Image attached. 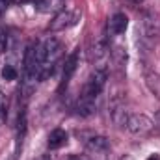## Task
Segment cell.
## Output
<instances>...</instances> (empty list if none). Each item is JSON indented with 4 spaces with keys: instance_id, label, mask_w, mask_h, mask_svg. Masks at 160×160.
Returning a JSON list of instances; mask_svg holds the SVG:
<instances>
[{
    "instance_id": "cell-1",
    "label": "cell",
    "mask_w": 160,
    "mask_h": 160,
    "mask_svg": "<svg viewBox=\"0 0 160 160\" xmlns=\"http://www.w3.org/2000/svg\"><path fill=\"white\" fill-rule=\"evenodd\" d=\"M106 78H108V73H106V69H95L91 75H89V78L86 80V84H84V88H82V93H80V101H88V102H95L97 101V97L101 95V91H102V88H104V84H106Z\"/></svg>"
},
{
    "instance_id": "cell-2",
    "label": "cell",
    "mask_w": 160,
    "mask_h": 160,
    "mask_svg": "<svg viewBox=\"0 0 160 160\" xmlns=\"http://www.w3.org/2000/svg\"><path fill=\"white\" fill-rule=\"evenodd\" d=\"M86 145V151L88 155H91L93 158H99V160H104L106 158V153L110 151V143L104 136H91L84 142Z\"/></svg>"
},
{
    "instance_id": "cell-3",
    "label": "cell",
    "mask_w": 160,
    "mask_h": 160,
    "mask_svg": "<svg viewBox=\"0 0 160 160\" xmlns=\"http://www.w3.org/2000/svg\"><path fill=\"white\" fill-rule=\"evenodd\" d=\"M125 127H127L128 132L143 136V134H149L155 125H153V121L149 119L147 116H143V114H132V116H128Z\"/></svg>"
},
{
    "instance_id": "cell-4",
    "label": "cell",
    "mask_w": 160,
    "mask_h": 160,
    "mask_svg": "<svg viewBox=\"0 0 160 160\" xmlns=\"http://www.w3.org/2000/svg\"><path fill=\"white\" fill-rule=\"evenodd\" d=\"M78 21V13L77 11H69V9H62L60 13H56V17L50 21V30L52 32H60L65 28L75 26Z\"/></svg>"
},
{
    "instance_id": "cell-5",
    "label": "cell",
    "mask_w": 160,
    "mask_h": 160,
    "mask_svg": "<svg viewBox=\"0 0 160 160\" xmlns=\"http://www.w3.org/2000/svg\"><path fill=\"white\" fill-rule=\"evenodd\" d=\"M108 41L106 38L102 36V38H97V39H93L89 43V48H88V58H89V62H99V60H102L106 54H108Z\"/></svg>"
},
{
    "instance_id": "cell-6",
    "label": "cell",
    "mask_w": 160,
    "mask_h": 160,
    "mask_svg": "<svg viewBox=\"0 0 160 160\" xmlns=\"http://www.w3.org/2000/svg\"><path fill=\"white\" fill-rule=\"evenodd\" d=\"M77 65H78V50H73V52L69 54V58L65 60V67H63V75H62V84H60V91H62L63 88H67L71 77H73L75 71H77Z\"/></svg>"
},
{
    "instance_id": "cell-7",
    "label": "cell",
    "mask_w": 160,
    "mask_h": 160,
    "mask_svg": "<svg viewBox=\"0 0 160 160\" xmlns=\"http://www.w3.org/2000/svg\"><path fill=\"white\" fill-rule=\"evenodd\" d=\"M43 48H45V62H48V63H56L58 58L62 56V43L54 38H48L43 41Z\"/></svg>"
},
{
    "instance_id": "cell-8",
    "label": "cell",
    "mask_w": 160,
    "mask_h": 160,
    "mask_svg": "<svg viewBox=\"0 0 160 160\" xmlns=\"http://www.w3.org/2000/svg\"><path fill=\"white\" fill-rule=\"evenodd\" d=\"M128 28V17L125 13H114L108 21V32L112 36H121Z\"/></svg>"
},
{
    "instance_id": "cell-9",
    "label": "cell",
    "mask_w": 160,
    "mask_h": 160,
    "mask_svg": "<svg viewBox=\"0 0 160 160\" xmlns=\"http://www.w3.org/2000/svg\"><path fill=\"white\" fill-rule=\"evenodd\" d=\"M142 24H143V32H145L147 38H157V36L160 34V21H158V17H157L155 13H151V11L143 13Z\"/></svg>"
},
{
    "instance_id": "cell-10",
    "label": "cell",
    "mask_w": 160,
    "mask_h": 160,
    "mask_svg": "<svg viewBox=\"0 0 160 160\" xmlns=\"http://www.w3.org/2000/svg\"><path fill=\"white\" fill-rule=\"evenodd\" d=\"M65 143H67V132H65L63 128H54V130H50L48 140H47L48 149H60V147H63Z\"/></svg>"
},
{
    "instance_id": "cell-11",
    "label": "cell",
    "mask_w": 160,
    "mask_h": 160,
    "mask_svg": "<svg viewBox=\"0 0 160 160\" xmlns=\"http://www.w3.org/2000/svg\"><path fill=\"white\" fill-rule=\"evenodd\" d=\"M34 4H36L38 11H41V13H50V11L60 13L63 8V0H36Z\"/></svg>"
},
{
    "instance_id": "cell-12",
    "label": "cell",
    "mask_w": 160,
    "mask_h": 160,
    "mask_svg": "<svg viewBox=\"0 0 160 160\" xmlns=\"http://www.w3.org/2000/svg\"><path fill=\"white\" fill-rule=\"evenodd\" d=\"M127 119H128V116H127V112H125L123 102L114 101V102H112V121H114L116 125H119V127H125V125H127Z\"/></svg>"
},
{
    "instance_id": "cell-13",
    "label": "cell",
    "mask_w": 160,
    "mask_h": 160,
    "mask_svg": "<svg viewBox=\"0 0 160 160\" xmlns=\"http://www.w3.org/2000/svg\"><path fill=\"white\" fill-rule=\"evenodd\" d=\"M147 86H149V89L160 99V75H149L147 77Z\"/></svg>"
},
{
    "instance_id": "cell-14",
    "label": "cell",
    "mask_w": 160,
    "mask_h": 160,
    "mask_svg": "<svg viewBox=\"0 0 160 160\" xmlns=\"http://www.w3.org/2000/svg\"><path fill=\"white\" fill-rule=\"evenodd\" d=\"M17 77H19V71H17L13 65H4V69H2V78L6 80V82L17 80Z\"/></svg>"
},
{
    "instance_id": "cell-15",
    "label": "cell",
    "mask_w": 160,
    "mask_h": 160,
    "mask_svg": "<svg viewBox=\"0 0 160 160\" xmlns=\"http://www.w3.org/2000/svg\"><path fill=\"white\" fill-rule=\"evenodd\" d=\"M6 45H8V36H6V32L0 28V54L6 50Z\"/></svg>"
},
{
    "instance_id": "cell-16",
    "label": "cell",
    "mask_w": 160,
    "mask_h": 160,
    "mask_svg": "<svg viewBox=\"0 0 160 160\" xmlns=\"http://www.w3.org/2000/svg\"><path fill=\"white\" fill-rule=\"evenodd\" d=\"M9 2H11V0H0V13H4V11L9 8Z\"/></svg>"
},
{
    "instance_id": "cell-17",
    "label": "cell",
    "mask_w": 160,
    "mask_h": 160,
    "mask_svg": "<svg viewBox=\"0 0 160 160\" xmlns=\"http://www.w3.org/2000/svg\"><path fill=\"white\" fill-rule=\"evenodd\" d=\"M6 106H8V101H6V95L0 91V110H6Z\"/></svg>"
},
{
    "instance_id": "cell-18",
    "label": "cell",
    "mask_w": 160,
    "mask_h": 160,
    "mask_svg": "<svg viewBox=\"0 0 160 160\" xmlns=\"http://www.w3.org/2000/svg\"><path fill=\"white\" fill-rule=\"evenodd\" d=\"M6 118H8V110H0V125L6 123Z\"/></svg>"
},
{
    "instance_id": "cell-19",
    "label": "cell",
    "mask_w": 160,
    "mask_h": 160,
    "mask_svg": "<svg viewBox=\"0 0 160 160\" xmlns=\"http://www.w3.org/2000/svg\"><path fill=\"white\" fill-rule=\"evenodd\" d=\"M11 2H15V4H34L36 0H11Z\"/></svg>"
},
{
    "instance_id": "cell-20",
    "label": "cell",
    "mask_w": 160,
    "mask_h": 160,
    "mask_svg": "<svg viewBox=\"0 0 160 160\" xmlns=\"http://www.w3.org/2000/svg\"><path fill=\"white\" fill-rule=\"evenodd\" d=\"M147 160H160V155H158V153H153V155H149V157H147Z\"/></svg>"
},
{
    "instance_id": "cell-21",
    "label": "cell",
    "mask_w": 160,
    "mask_h": 160,
    "mask_svg": "<svg viewBox=\"0 0 160 160\" xmlns=\"http://www.w3.org/2000/svg\"><path fill=\"white\" fill-rule=\"evenodd\" d=\"M155 123H157V127H160V110L157 112V116H155Z\"/></svg>"
},
{
    "instance_id": "cell-22",
    "label": "cell",
    "mask_w": 160,
    "mask_h": 160,
    "mask_svg": "<svg viewBox=\"0 0 160 160\" xmlns=\"http://www.w3.org/2000/svg\"><path fill=\"white\" fill-rule=\"evenodd\" d=\"M67 160H84V158H80V157H69Z\"/></svg>"
},
{
    "instance_id": "cell-23",
    "label": "cell",
    "mask_w": 160,
    "mask_h": 160,
    "mask_svg": "<svg viewBox=\"0 0 160 160\" xmlns=\"http://www.w3.org/2000/svg\"><path fill=\"white\" fill-rule=\"evenodd\" d=\"M130 2H134V4H140V2H142V0H130Z\"/></svg>"
},
{
    "instance_id": "cell-24",
    "label": "cell",
    "mask_w": 160,
    "mask_h": 160,
    "mask_svg": "<svg viewBox=\"0 0 160 160\" xmlns=\"http://www.w3.org/2000/svg\"><path fill=\"white\" fill-rule=\"evenodd\" d=\"M39 160H50V158H48V157H41Z\"/></svg>"
}]
</instances>
